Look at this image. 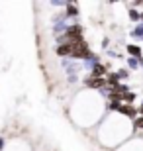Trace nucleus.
I'll list each match as a JSON object with an SVG mask.
<instances>
[{"instance_id": "f257e3e1", "label": "nucleus", "mask_w": 143, "mask_h": 151, "mask_svg": "<svg viewBox=\"0 0 143 151\" xmlns=\"http://www.w3.org/2000/svg\"><path fill=\"white\" fill-rule=\"evenodd\" d=\"M73 51H71V57H77V59H90V57H94L92 53H90V49H88L86 41H78V43H71Z\"/></svg>"}, {"instance_id": "f03ea898", "label": "nucleus", "mask_w": 143, "mask_h": 151, "mask_svg": "<svg viewBox=\"0 0 143 151\" xmlns=\"http://www.w3.org/2000/svg\"><path fill=\"white\" fill-rule=\"evenodd\" d=\"M65 39H67V43H78V41H83V28L80 26H71L65 32Z\"/></svg>"}, {"instance_id": "7ed1b4c3", "label": "nucleus", "mask_w": 143, "mask_h": 151, "mask_svg": "<svg viewBox=\"0 0 143 151\" xmlns=\"http://www.w3.org/2000/svg\"><path fill=\"white\" fill-rule=\"evenodd\" d=\"M118 112H120V114H126V116H129V118H135L139 110H137V108H133L132 104H121Z\"/></svg>"}, {"instance_id": "20e7f679", "label": "nucleus", "mask_w": 143, "mask_h": 151, "mask_svg": "<svg viewBox=\"0 0 143 151\" xmlns=\"http://www.w3.org/2000/svg\"><path fill=\"white\" fill-rule=\"evenodd\" d=\"M86 84H88V86H94V88H100V86H104V84H106V78L90 75V78H86Z\"/></svg>"}, {"instance_id": "39448f33", "label": "nucleus", "mask_w": 143, "mask_h": 151, "mask_svg": "<svg viewBox=\"0 0 143 151\" xmlns=\"http://www.w3.org/2000/svg\"><path fill=\"white\" fill-rule=\"evenodd\" d=\"M71 51H73L71 43H63L57 47V55H71Z\"/></svg>"}, {"instance_id": "423d86ee", "label": "nucleus", "mask_w": 143, "mask_h": 151, "mask_svg": "<svg viewBox=\"0 0 143 151\" xmlns=\"http://www.w3.org/2000/svg\"><path fill=\"white\" fill-rule=\"evenodd\" d=\"M127 53L133 57H141V47L139 45H127Z\"/></svg>"}, {"instance_id": "0eeeda50", "label": "nucleus", "mask_w": 143, "mask_h": 151, "mask_svg": "<svg viewBox=\"0 0 143 151\" xmlns=\"http://www.w3.org/2000/svg\"><path fill=\"white\" fill-rule=\"evenodd\" d=\"M94 77H104L106 75V67L104 65H94Z\"/></svg>"}, {"instance_id": "6e6552de", "label": "nucleus", "mask_w": 143, "mask_h": 151, "mask_svg": "<svg viewBox=\"0 0 143 151\" xmlns=\"http://www.w3.org/2000/svg\"><path fill=\"white\" fill-rule=\"evenodd\" d=\"M108 77V83L112 84V86H118V81H120V77H118V73H112V75H106Z\"/></svg>"}, {"instance_id": "1a4fd4ad", "label": "nucleus", "mask_w": 143, "mask_h": 151, "mask_svg": "<svg viewBox=\"0 0 143 151\" xmlns=\"http://www.w3.org/2000/svg\"><path fill=\"white\" fill-rule=\"evenodd\" d=\"M78 14V8L75 4H67V16H77Z\"/></svg>"}, {"instance_id": "9d476101", "label": "nucleus", "mask_w": 143, "mask_h": 151, "mask_svg": "<svg viewBox=\"0 0 143 151\" xmlns=\"http://www.w3.org/2000/svg\"><path fill=\"white\" fill-rule=\"evenodd\" d=\"M124 100L126 102H133L135 100V94H133V92H127V94H124Z\"/></svg>"}, {"instance_id": "9b49d317", "label": "nucleus", "mask_w": 143, "mask_h": 151, "mask_svg": "<svg viewBox=\"0 0 143 151\" xmlns=\"http://www.w3.org/2000/svg\"><path fill=\"white\" fill-rule=\"evenodd\" d=\"M118 77H120V78H127V77H129V73H127L126 69H120V71H118Z\"/></svg>"}, {"instance_id": "f8f14e48", "label": "nucleus", "mask_w": 143, "mask_h": 151, "mask_svg": "<svg viewBox=\"0 0 143 151\" xmlns=\"http://www.w3.org/2000/svg\"><path fill=\"white\" fill-rule=\"evenodd\" d=\"M129 18H132V20H139V18H141V14H139V12H135V10H132V12H129Z\"/></svg>"}, {"instance_id": "ddd939ff", "label": "nucleus", "mask_w": 143, "mask_h": 151, "mask_svg": "<svg viewBox=\"0 0 143 151\" xmlns=\"http://www.w3.org/2000/svg\"><path fill=\"white\" fill-rule=\"evenodd\" d=\"M133 124H135V128H143V116H141V118H137V120H135Z\"/></svg>"}, {"instance_id": "4468645a", "label": "nucleus", "mask_w": 143, "mask_h": 151, "mask_svg": "<svg viewBox=\"0 0 143 151\" xmlns=\"http://www.w3.org/2000/svg\"><path fill=\"white\" fill-rule=\"evenodd\" d=\"M129 67H137V59H135V57H132V59H129Z\"/></svg>"}, {"instance_id": "2eb2a0df", "label": "nucleus", "mask_w": 143, "mask_h": 151, "mask_svg": "<svg viewBox=\"0 0 143 151\" xmlns=\"http://www.w3.org/2000/svg\"><path fill=\"white\" fill-rule=\"evenodd\" d=\"M133 35H141V37H143V26H141V28H137V29H135V32H133Z\"/></svg>"}, {"instance_id": "dca6fc26", "label": "nucleus", "mask_w": 143, "mask_h": 151, "mask_svg": "<svg viewBox=\"0 0 143 151\" xmlns=\"http://www.w3.org/2000/svg\"><path fill=\"white\" fill-rule=\"evenodd\" d=\"M139 114H143V106H141V108H139Z\"/></svg>"}, {"instance_id": "f3484780", "label": "nucleus", "mask_w": 143, "mask_h": 151, "mask_svg": "<svg viewBox=\"0 0 143 151\" xmlns=\"http://www.w3.org/2000/svg\"><path fill=\"white\" fill-rule=\"evenodd\" d=\"M141 20H143V12H141Z\"/></svg>"}]
</instances>
